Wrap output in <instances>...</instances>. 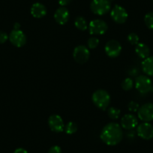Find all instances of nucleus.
<instances>
[{"mask_svg":"<svg viewBox=\"0 0 153 153\" xmlns=\"http://www.w3.org/2000/svg\"><path fill=\"white\" fill-rule=\"evenodd\" d=\"M90 9L95 14L104 15L111 9V3L109 0H92Z\"/></svg>","mask_w":153,"mask_h":153,"instance_id":"3","label":"nucleus"},{"mask_svg":"<svg viewBox=\"0 0 153 153\" xmlns=\"http://www.w3.org/2000/svg\"><path fill=\"white\" fill-rule=\"evenodd\" d=\"M137 133L143 140H151L153 137V126L149 123H143L137 128Z\"/></svg>","mask_w":153,"mask_h":153,"instance_id":"11","label":"nucleus"},{"mask_svg":"<svg viewBox=\"0 0 153 153\" xmlns=\"http://www.w3.org/2000/svg\"><path fill=\"white\" fill-rule=\"evenodd\" d=\"M110 95L104 89H98L95 91L92 96V102L97 107L104 110L107 108L110 103Z\"/></svg>","mask_w":153,"mask_h":153,"instance_id":"2","label":"nucleus"},{"mask_svg":"<svg viewBox=\"0 0 153 153\" xmlns=\"http://www.w3.org/2000/svg\"><path fill=\"white\" fill-rule=\"evenodd\" d=\"M139 36L137 35L136 33H130L128 35V42L132 45H137L139 42Z\"/></svg>","mask_w":153,"mask_h":153,"instance_id":"24","label":"nucleus"},{"mask_svg":"<svg viewBox=\"0 0 153 153\" xmlns=\"http://www.w3.org/2000/svg\"><path fill=\"white\" fill-rule=\"evenodd\" d=\"M106 54L109 57L116 58L119 56L122 52V46L120 42L117 40H110L106 44L104 47Z\"/></svg>","mask_w":153,"mask_h":153,"instance_id":"10","label":"nucleus"},{"mask_svg":"<svg viewBox=\"0 0 153 153\" xmlns=\"http://www.w3.org/2000/svg\"><path fill=\"white\" fill-rule=\"evenodd\" d=\"M142 69L148 76H153V56H149L142 62Z\"/></svg>","mask_w":153,"mask_h":153,"instance_id":"17","label":"nucleus"},{"mask_svg":"<svg viewBox=\"0 0 153 153\" xmlns=\"http://www.w3.org/2000/svg\"><path fill=\"white\" fill-rule=\"evenodd\" d=\"M90 53L89 48L83 45L76 47L73 51V57L75 61L79 64H83L89 60Z\"/></svg>","mask_w":153,"mask_h":153,"instance_id":"8","label":"nucleus"},{"mask_svg":"<svg viewBox=\"0 0 153 153\" xmlns=\"http://www.w3.org/2000/svg\"><path fill=\"white\" fill-rule=\"evenodd\" d=\"M109 1H110H110H113V0H109Z\"/></svg>","mask_w":153,"mask_h":153,"instance_id":"31","label":"nucleus"},{"mask_svg":"<svg viewBox=\"0 0 153 153\" xmlns=\"http://www.w3.org/2000/svg\"><path fill=\"white\" fill-rule=\"evenodd\" d=\"M101 140L108 146H116L121 142L123 138L122 127L116 123L106 125L100 134Z\"/></svg>","mask_w":153,"mask_h":153,"instance_id":"1","label":"nucleus"},{"mask_svg":"<svg viewBox=\"0 0 153 153\" xmlns=\"http://www.w3.org/2000/svg\"><path fill=\"white\" fill-rule=\"evenodd\" d=\"M70 14L65 7H60L54 13V19L56 22L60 25H64L68 21Z\"/></svg>","mask_w":153,"mask_h":153,"instance_id":"14","label":"nucleus"},{"mask_svg":"<svg viewBox=\"0 0 153 153\" xmlns=\"http://www.w3.org/2000/svg\"><path fill=\"white\" fill-rule=\"evenodd\" d=\"M138 118L144 123H149L153 120V104L146 103L140 107L137 111Z\"/></svg>","mask_w":153,"mask_h":153,"instance_id":"6","label":"nucleus"},{"mask_svg":"<svg viewBox=\"0 0 153 153\" xmlns=\"http://www.w3.org/2000/svg\"><path fill=\"white\" fill-rule=\"evenodd\" d=\"M128 108L129 111H131V112H137L138 110H139V108H140V105L138 103L132 101H131V102L128 103Z\"/></svg>","mask_w":153,"mask_h":153,"instance_id":"25","label":"nucleus"},{"mask_svg":"<svg viewBox=\"0 0 153 153\" xmlns=\"http://www.w3.org/2000/svg\"><path fill=\"white\" fill-rule=\"evenodd\" d=\"M152 2H153V0H152Z\"/></svg>","mask_w":153,"mask_h":153,"instance_id":"32","label":"nucleus"},{"mask_svg":"<svg viewBox=\"0 0 153 153\" xmlns=\"http://www.w3.org/2000/svg\"><path fill=\"white\" fill-rule=\"evenodd\" d=\"M110 16L113 21L119 24H123L126 22L128 14L123 7H122L121 5H116L110 11Z\"/></svg>","mask_w":153,"mask_h":153,"instance_id":"7","label":"nucleus"},{"mask_svg":"<svg viewBox=\"0 0 153 153\" xmlns=\"http://www.w3.org/2000/svg\"><path fill=\"white\" fill-rule=\"evenodd\" d=\"M71 2V0H59V4L61 7H65L66 5H69Z\"/></svg>","mask_w":153,"mask_h":153,"instance_id":"28","label":"nucleus"},{"mask_svg":"<svg viewBox=\"0 0 153 153\" xmlns=\"http://www.w3.org/2000/svg\"><path fill=\"white\" fill-rule=\"evenodd\" d=\"M135 53L140 58L145 59L149 56L150 49L145 44L138 43L135 47Z\"/></svg>","mask_w":153,"mask_h":153,"instance_id":"16","label":"nucleus"},{"mask_svg":"<svg viewBox=\"0 0 153 153\" xmlns=\"http://www.w3.org/2000/svg\"><path fill=\"white\" fill-rule=\"evenodd\" d=\"M107 114L112 120H117L120 115V110L117 107H111L107 110Z\"/></svg>","mask_w":153,"mask_h":153,"instance_id":"19","label":"nucleus"},{"mask_svg":"<svg viewBox=\"0 0 153 153\" xmlns=\"http://www.w3.org/2000/svg\"><path fill=\"white\" fill-rule=\"evenodd\" d=\"M135 87L137 90L142 94L149 93L152 89V82L149 76L140 75L135 80Z\"/></svg>","mask_w":153,"mask_h":153,"instance_id":"4","label":"nucleus"},{"mask_svg":"<svg viewBox=\"0 0 153 153\" xmlns=\"http://www.w3.org/2000/svg\"><path fill=\"white\" fill-rule=\"evenodd\" d=\"M74 25L79 30L85 31L88 29V23L86 19L83 17L79 16L74 20Z\"/></svg>","mask_w":153,"mask_h":153,"instance_id":"18","label":"nucleus"},{"mask_svg":"<svg viewBox=\"0 0 153 153\" xmlns=\"http://www.w3.org/2000/svg\"><path fill=\"white\" fill-rule=\"evenodd\" d=\"M31 14L35 18H42L47 14V8L45 5L36 2L34 3L31 7Z\"/></svg>","mask_w":153,"mask_h":153,"instance_id":"15","label":"nucleus"},{"mask_svg":"<svg viewBox=\"0 0 153 153\" xmlns=\"http://www.w3.org/2000/svg\"><path fill=\"white\" fill-rule=\"evenodd\" d=\"M20 24L19 23H15L14 25V29H20Z\"/></svg>","mask_w":153,"mask_h":153,"instance_id":"30","label":"nucleus"},{"mask_svg":"<svg viewBox=\"0 0 153 153\" xmlns=\"http://www.w3.org/2000/svg\"><path fill=\"white\" fill-rule=\"evenodd\" d=\"M144 22L147 27L153 30V12H149L144 17Z\"/></svg>","mask_w":153,"mask_h":153,"instance_id":"21","label":"nucleus"},{"mask_svg":"<svg viewBox=\"0 0 153 153\" xmlns=\"http://www.w3.org/2000/svg\"><path fill=\"white\" fill-rule=\"evenodd\" d=\"M88 28H89V32L90 35H104L107 32L108 26L106 22L103 20L95 19L89 23Z\"/></svg>","mask_w":153,"mask_h":153,"instance_id":"5","label":"nucleus"},{"mask_svg":"<svg viewBox=\"0 0 153 153\" xmlns=\"http://www.w3.org/2000/svg\"><path fill=\"white\" fill-rule=\"evenodd\" d=\"M9 40L14 46L21 48L26 43V36L20 29H13L9 35Z\"/></svg>","mask_w":153,"mask_h":153,"instance_id":"9","label":"nucleus"},{"mask_svg":"<svg viewBox=\"0 0 153 153\" xmlns=\"http://www.w3.org/2000/svg\"><path fill=\"white\" fill-rule=\"evenodd\" d=\"M138 121L137 117L133 114H126L121 120V127L126 130H132L137 127Z\"/></svg>","mask_w":153,"mask_h":153,"instance_id":"13","label":"nucleus"},{"mask_svg":"<svg viewBox=\"0 0 153 153\" xmlns=\"http://www.w3.org/2000/svg\"><path fill=\"white\" fill-rule=\"evenodd\" d=\"M99 45V40L96 37H91L88 39L87 45L89 49H95Z\"/></svg>","mask_w":153,"mask_h":153,"instance_id":"23","label":"nucleus"},{"mask_svg":"<svg viewBox=\"0 0 153 153\" xmlns=\"http://www.w3.org/2000/svg\"><path fill=\"white\" fill-rule=\"evenodd\" d=\"M48 153H62V149L58 146H53L50 149Z\"/></svg>","mask_w":153,"mask_h":153,"instance_id":"27","label":"nucleus"},{"mask_svg":"<svg viewBox=\"0 0 153 153\" xmlns=\"http://www.w3.org/2000/svg\"><path fill=\"white\" fill-rule=\"evenodd\" d=\"M48 125L51 131L56 133H59L64 131L65 124L62 117L59 115H51L48 119Z\"/></svg>","mask_w":153,"mask_h":153,"instance_id":"12","label":"nucleus"},{"mask_svg":"<svg viewBox=\"0 0 153 153\" xmlns=\"http://www.w3.org/2000/svg\"><path fill=\"white\" fill-rule=\"evenodd\" d=\"M134 86V82L131 78L130 77H127L125 79L123 82H122V88L124 89L125 91H129L133 88Z\"/></svg>","mask_w":153,"mask_h":153,"instance_id":"22","label":"nucleus"},{"mask_svg":"<svg viewBox=\"0 0 153 153\" xmlns=\"http://www.w3.org/2000/svg\"><path fill=\"white\" fill-rule=\"evenodd\" d=\"M65 131L68 134H73L75 132H76L77 131V126L75 123L74 122H69L65 126L64 128Z\"/></svg>","mask_w":153,"mask_h":153,"instance_id":"20","label":"nucleus"},{"mask_svg":"<svg viewBox=\"0 0 153 153\" xmlns=\"http://www.w3.org/2000/svg\"><path fill=\"white\" fill-rule=\"evenodd\" d=\"M14 153H28L27 151H26L25 149L23 148H18L14 152Z\"/></svg>","mask_w":153,"mask_h":153,"instance_id":"29","label":"nucleus"},{"mask_svg":"<svg viewBox=\"0 0 153 153\" xmlns=\"http://www.w3.org/2000/svg\"><path fill=\"white\" fill-rule=\"evenodd\" d=\"M9 38V36L6 32H3V31H0V44H4L8 41Z\"/></svg>","mask_w":153,"mask_h":153,"instance_id":"26","label":"nucleus"}]
</instances>
